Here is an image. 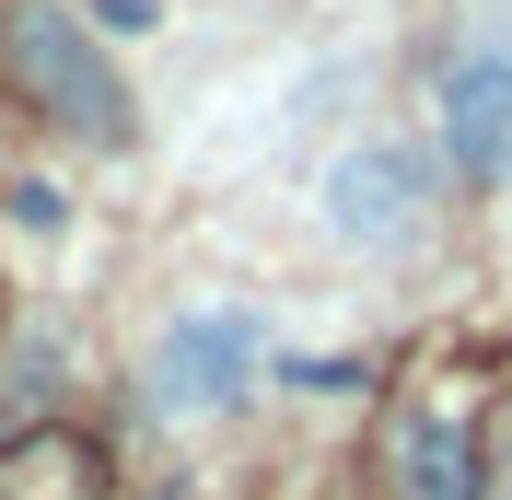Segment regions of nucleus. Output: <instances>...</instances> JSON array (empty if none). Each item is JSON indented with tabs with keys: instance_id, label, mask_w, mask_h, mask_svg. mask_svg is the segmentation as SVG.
<instances>
[{
	"instance_id": "1",
	"label": "nucleus",
	"mask_w": 512,
	"mask_h": 500,
	"mask_svg": "<svg viewBox=\"0 0 512 500\" xmlns=\"http://www.w3.org/2000/svg\"><path fill=\"white\" fill-rule=\"evenodd\" d=\"M0 47H12V82H24L59 128H82V140H128V94H117V70H105V47L82 35V12H12Z\"/></svg>"
},
{
	"instance_id": "2",
	"label": "nucleus",
	"mask_w": 512,
	"mask_h": 500,
	"mask_svg": "<svg viewBox=\"0 0 512 500\" xmlns=\"http://www.w3.org/2000/svg\"><path fill=\"white\" fill-rule=\"evenodd\" d=\"M256 361H268V338H256L245 303H187L152 338V407L163 419H210V407H233L256 384Z\"/></svg>"
},
{
	"instance_id": "3",
	"label": "nucleus",
	"mask_w": 512,
	"mask_h": 500,
	"mask_svg": "<svg viewBox=\"0 0 512 500\" xmlns=\"http://www.w3.org/2000/svg\"><path fill=\"white\" fill-rule=\"evenodd\" d=\"M419 221H431V163H419L408 140H361V152L326 163V233H338V245L384 256V245H408Z\"/></svg>"
},
{
	"instance_id": "4",
	"label": "nucleus",
	"mask_w": 512,
	"mask_h": 500,
	"mask_svg": "<svg viewBox=\"0 0 512 500\" xmlns=\"http://www.w3.org/2000/svg\"><path fill=\"white\" fill-rule=\"evenodd\" d=\"M443 152L466 187H489L512 163V47H466L443 70Z\"/></svg>"
},
{
	"instance_id": "5",
	"label": "nucleus",
	"mask_w": 512,
	"mask_h": 500,
	"mask_svg": "<svg viewBox=\"0 0 512 500\" xmlns=\"http://www.w3.org/2000/svg\"><path fill=\"white\" fill-rule=\"evenodd\" d=\"M396 500H478V431L454 407H419L396 431Z\"/></svg>"
},
{
	"instance_id": "6",
	"label": "nucleus",
	"mask_w": 512,
	"mask_h": 500,
	"mask_svg": "<svg viewBox=\"0 0 512 500\" xmlns=\"http://www.w3.org/2000/svg\"><path fill=\"white\" fill-rule=\"evenodd\" d=\"M94 24H105V35H140V24H152V0H94Z\"/></svg>"
}]
</instances>
